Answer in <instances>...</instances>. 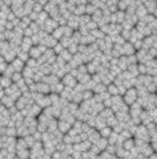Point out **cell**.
I'll use <instances>...</instances> for the list:
<instances>
[{
	"instance_id": "obj_19",
	"label": "cell",
	"mask_w": 157,
	"mask_h": 159,
	"mask_svg": "<svg viewBox=\"0 0 157 159\" xmlns=\"http://www.w3.org/2000/svg\"><path fill=\"white\" fill-rule=\"evenodd\" d=\"M78 44L73 43V42H72V43L70 44V46L67 48V50L69 51L70 54H72V55H74L75 53H78Z\"/></svg>"
},
{
	"instance_id": "obj_27",
	"label": "cell",
	"mask_w": 157,
	"mask_h": 159,
	"mask_svg": "<svg viewBox=\"0 0 157 159\" xmlns=\"http://www.w3.org/2000/svg\"><path fill=\"white\" fill-rule=\"evenodd\" d=\"M2 1H5V0H2Z\"/></svg>"
},
{
	"instance_id": "obj_26",
	"label": "cell",
	"mask_w": 157,
	"mask_h": 159,
	"mask_svg": "<svg viewBox=\"0 0 157 159\" xmlns=\"http://www.w3.org/2000/svg\"><path fill=\"white\" fill-rule=\"evenodd\" d=\"M92 1H93V0H87V2H88V3H90Z\"/></svg>"
},
{
	"instance_id": "obj_24",
	"label": "cell",
	"mask_w": 157,
	"mask_h": 159,
	"mask_svg": "<svg viewBox=\"0 0 157 159\" xmlns=\"http://www.w3.org/2000/svg\"><path fill=\"white\" fill-rule=\"evenodd\" d=\"M8 66V63L6 62H2V63H0V74H3L6 71V68H7Z\"/></svg>"
},
{
	"instance_id": "obj_4",
	"label": "cell",
	"mask_w": 157,
	"mask_h": 159,
	"mask_svg": "<svg viewBox=\"0 0 157 159\" xmlns=\"http://www.w3.org/2000/svg\"><path fill=\"white\" fill-rule=\"evenodd\" d=\"M57 40L56 39H54V38L52 37L51 35H48L45 38H44L43 40L41 41V44H43V46H45L48 49H53L55 46H56V43H57Z\"/></svg>"
},
{
	"instance_id": "obj_23",
	"label": "cell",
	"mask_w": 157,
	"mask_h": 159,
	"mask_svg": "<svg viewBox=\"0 0 157 159\" xmlns=\"http://www.w3.org/2000/svg\"><path fill=\"white\" fill-rule=\"evenodd\" d=\"M113 91H114V94H117V93H118L117 87H116L114 84H112L111 86L109 87V92H111V94H112V92H113Z\"/></svg>"
},
{
	"instance_id": "obj_2",
	"label": "cell",
	"mask_w": 157,
	"mask_h": 159,
	"mask_svg": "<svg viewBox=\"0 0 157 159\" xmlns=\"http://www.w3.org/2000/svg\"><path fill=\"white\" fill-rule=\"evenodd\" d=\"M136 53V50L133 48V46L131 43H129L128 41H126L124 44L122 46V54L124 56H129L132 55Z\"/></svg>"
},
{
	"instance_id": "obj_11",
	"label": "cell",
	"mask_w": 157,
	"mask_h": 159,
	"mask_svg": "<svg viewBox=\"0 0 157 159\" xmlns=\"http://www.w3.org/2000/svg\"><path fill=\"white\" fill-rule=\"evenodd\" d=\"M90 34L93 36V37H94V39H95V40H98V39H103V38L105 37V34H103L102 31H101L99 28L94 29V31H92Z\"/></svg>"
},
{
	"instance_id": "obj_10",
	"label": "cell",
	"mask_w": 157,
	"mask_h": 159,
	"mask_svg": "<svg viewBox=\"0 0 157 159\" xmlns=\"http://www.w3.org/2000/svg\"><path fill=\"white\" fill-rule=\"evenodd\" d=\"M11 84H12L11 78L5 77V76L0 77V87H1V88H6V89H7V88H9Z\"/></svg>"
},
{
	"instance_id": "obj_22",
	"label": "cell",
	"mask_w": 157,
	"mask_h": 159,
	"mask_svg": "<svg viewBox=\"0 0 157 159\" xmlns=\"http://www.w3.org/2000/svg\"><path fill=\"white\" fill-rule=\"evenodd\" d=\"M21 79H23V76H22V73H14L11 77V80L14 82H17L20 81Z\"/></svg>"
},
{
	"instance_id": "obj_8",
	"label": "cell",
	"mask_w": 157,
	"mask_h": 159,
	"mask_svg": "<svg viewBox=\"0 0 157 159\" xmlns=\"http://www.w3.org/2000/svg\"><path fill=\"white\" fill-rule=\"evenodd\" d=\"M2 56H3V60H5V62L6 63H11L12 61L14 60V59L16 58V53L15 52H13L12 50H8L6 53H3L2 54Z\"/></svg>"
},
{
	"instance_id": "obj_12",
	"label": "cell",
	"mask_w": 157,
	"mask_h": 159,
	"mask_svg": "<svg viewBox=\"0 0 157 159\" xmlns=\"http://www.w3.org/2000/svg\"><path fill=\"white\" fill-rule=\"evenodd\" d=\"M51 36H52L54 39H56L57 41H59L60 40V38L63 37V29H61V27H57L56 29H54V31H52V34H51Z\"/></svg>"
},
{
	"instance_id": "obj_21",
	"label": "cell",
	"mask_w": 157,
	"mask_h": 159,
	"mask_svg": "<svg viewBox=\"0 0 157 159\" xmlns=\"http://www.w3.org/2000/svg\"><path fill=\"white\" fill-rule=\"evenodd\" d=\"M33 12H36V13L39 14L40 12L43 11V7H42V6L40 5V3L35 2V5H33Z\"/></svg>"
},
{
	"instance_id": "obj_7",
	"label": "cell",
	"mask_w": 157,
	"mask_h": 159,
	"mask_svg": "<svg viewBox=\"0 0 157 159\" xmlns=\"http://www.w3.org/2000/svg\"><path fill=\"white\" fill-rule=\"evenodd\" d=\"M28 54H29V58H30V59H35V60H37V59H39L40 56L42 55V53L39 51V49H38V47H35V46L31 47L30 50L28 51Z\"/></svg>"
},
{
	"instance_id": "obj_6",
	"label": "cell",
	"mask_w": 157,
	"mask_h": 159,
	"mask_svg": "<svg viewBox=\"0 0 157 159\" xmlns=\"http://www.w3.org/2000/svg\"><path fill=\"white\" fill-rule=\"evenodd\" d=\"M63 82L66 84L67 87H74L76 84V80L75 78L73 77V76H71L70 74H68V75L63 76Z\"/></svg>"
},
{
	"instance_id": "obj_14",
	"label": "cell",
	"mask_w": 157,
	"mask_h": 159,
	"mask_svg": "<svg viewBox=\"0 0 157 159\" xmlns=\"http://www.w3.org/2000/svg\"><path fill=\"white\" fill-rule=\"evenodd\" d=\"M58 42L63 47V48L66 49V48H68V47H69L70 44L72 43V40H71V38H70V37H65V36H63Z\"/></svg>"
},
{
	"instance_id": "obj_5",
	"label": "cell",
	"mask_w": 157,
	"mask_h": 159,
	"mask_svg": "<svg viewBox=\"0 0 157 159\" xmlns=\"http://www.w3.org/2000/svg\"><path fill=\"white\" fill-rule=\"evenodd\" d=\"M147 14H148L147 11H146L145 7H144L143 5H140L139 7H137V9H136L135 11V15L138 18V20H142V18L147 15Z\"/></svg>"
},
{
	"instance_id": "obj_20",
	"label": "cell",
	"mask_w": 157,
	"mask_h": 159,
	"mask_svg": "<svg viewBox=\"0 0 157 159\" xmlns=\"http://www.w3.org/2000/svg\"><path fill=\"white\" fill-rule=\"evenodd\" d=\"M86 26V28L88 29V31H94V29H96V28H98V25H97V23H95V22H93V21H90V22H88L87 24L85 25Z\"/></svg>"
},
{
	"instance_id": "obj_18",
	"label": "cell",
	"mask_w": 157,
	"mask_h": 159,
	"mask_svg": "<svg viewBox=\"0 0 157 159\" xmlns=\"http://www.w3.org/2000/svg\"><path fill=\"white\" fill-rule=\"evenodd\" d=\"M52 50H53V52H54L55 55H56V54H57V55H59V54H60V53L63 52V50H65V48H63V47L61 46V44L59 43V42H57L56 46H55L54 48L52 49Z\"/></svg>"
},
{
	"instance_id": "obj_15",
	"label": "cell",
	"mask_w": 157,
	"mask_h": 159,
	"mask_svg": "<svg viewBox=\"0 0 157 159\" xmlns=\"http://www.w3.org/2000/svg\"><path fill=\"white\" fill-rule=\"evenodd\" d=\"M16 58L18 59V60H21L22 62H24V63H26L27 61L29 60V54H28V52H24V51H21L20 53H17L16 54Z\"/></svg>"
},
{
	"instance_id": "obj_1",
	"label": "cell",
	"mask_w": 157,
	"mask_h": 159,
	"mask_svg": "<svg viewBox=\"0 0 157 159\" xmlns=\"http://www.w3.org/2000/svg\"><path fill=\"white\" fill-rule=\"evenodd\" d=\"M67 26L70 27L72 31H78L80 27V21H78V16L71 14L69 18L67 20Z\"/></svg>"
},
{
	"instance_id": "obj_16",
	"label": "cell",
	"mask_w": 157,
	"mask_h": 159,
	"mask_svg": "<svg viewBox=\"0 0 157 159\" xmlns=\"http://www.w3.org/2000/svg\"><path fill=\"white\" fill-rule=\"evenodd\" d=\"M115 18H116V23H117V24H122V22L123 21L125 20V12H123V11H116L115 13Z\"/></svg>"
},
{
	"instance_id": "obj_25",
	"label": "cell",
	"mask_w": 157,
	"mask_h": 159,
	"mask_svg": "<svg viewBox=\"0 0 157 159\" xmlns=\"http://www.w3.org/2000/svg\"><path fill=\"white\" fill-rule=\"evenodd\" d=\"M36 2L40 3V5H41L42 7H43L44 5H46V3L48 2V0H37V1H36Z\"/></svg>"
},
{
	"instance_id": "obj_17",
	"label": "cell",
	"mask_w": 157,
	"mask_h": 159,
	"mask_svg": "<svg viewBox=\"0 0 157 159\" xmlns=\"http://www.w3.org/2000/svg\"><path fill=\"white\" fill-rule=\"evenodd\" d=\"M28 27L31 29V31H33V34H37L39 31H41V27H40V25L38 24L37 22H31Z\"/></svg>"
},
{
	"instance_id": "obj_9",
	"label": "cell",
	"mask_w": 157,
	"mask_h": 159,
	"mask_svg": "<svg viewBox=\"0 0 157 159\" xmlns=\"http://www.w3.org/2000/svg\"><path fill=\"white\" fill-rule=\"evenodd\" d=\"M136 97H137V91L135 90V89H128V90L126 91V95H125V101H131L130 103H132L133 101L136 100Z\"/></svg>"
},
{
	"instance_id": "obj_3",
	"label": "cell",
	"mask_w": 157,
	"mask_h": 159,
	"mask_svg": "<svg viewBox=\"0 0 157 159\" xmlns=\"http://www.w3.org/2000/svg\"><path fill=\"white\" fill-rule=\"evenodd\" d=\"M10 65L12 66V68L14 69V71H15V73H22L23 69H24L25 66H26V65H25V63L22 62L21 60H18L17 58L14 59Z\"/></svg>"
},
{
	"instance_id": "obj_13",
	"label": "cell",
	"mask_w": 157,
	"mask_h": 159,
	"mask_svg": "<svg viewBox=\"0 0 157 159\" xmlns=\"http://www.w3.org/2000/svg\"><path fill=\"white\" fill-rule=\"evenodd\" d=\"M58 56H60V58L63 59V60L65 61V62H70V61L72 60V54H70L69 51H68L67 49L63 50V52H61Z\"/></svg>"
}]
</instances>
